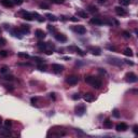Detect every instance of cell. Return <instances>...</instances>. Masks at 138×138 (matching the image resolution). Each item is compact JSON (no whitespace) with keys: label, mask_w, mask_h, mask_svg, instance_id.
Wrapping results in <instances>:
<instances>
[{"label":"cell","mask_w":138,"mask_h":138,"mask_svg":"<svg viewBox=\"0 0 138 138\" xmlns=\"http://www.w3.org/2000/svg\"><path fill=\"white\" fill-rule=\"evenodd\" d=\"M85 82H86V83H89V84H91L92 86L94 87V89H100V87H101V85H102L101 80L97 79V78H95V77H92V76L85 77Z\"/></svg>","instance_id":"6da1fadb"},{"label":"cell","mask_w":138,"mask_h":138,"mask_svg":"<svg viewBox=\"0 0 138 138\" xmlns=\"http://www.w3.org/2000/svg\"><path fill=\"white\" fill-rule=\"evenodd\" d=\"M125 80L129 83H135V82H137V76L134 72H127L125 74Z\"/></svg>","instance_id":"7a4b0ae2"},{"label":"cell","mask_w":138,"mask_h":138,"mask_svg":"<svg viewBox=\"0 0 138 138\" xmlns=\"http://www.w3.org/2000/svg\"><path fill=\"white\" fill-rule=\"evenodd\" d=\"M85 112H86V107H85V105H79V106L76 107V114L77 115L81 117Z\"/></svg>","instance_id":"3957f363"},{"label":"cell","mask_w":138,"mask_h":138,"mask_svg":"<svg viewBox=\"0 0 138 138\" xmlns=\"http://www.w3.org/2000/svg\"><path fill=\"white\" fill-rule=\"evenodd\" d=\"M66 82H67V84H69V85H76L78 82H79V78L77 76H69V77H67Z\"/></svg>","instance_id":"277c9868"},{"label":"cell","mask_w":138,"mask_h":138,"mask_svg":"<svg viewBox=\"0 0 138 138\" xmlns=\"http://www.w3.org/2000/svg\"><path fill=\"white\" fill-rule=\"evenodd\" d=\"M115 129L118 130V132H125V130L129 129V126H127L126 123H119V124L115 126Z\"/></svg>","instance_id":"5b68a950"},{"label":"cell","mask_w":138,"mask_h":138,"mask_svg":"<svg viewBox=\"0 0 138 138\" xmlns=\"http://www.w3.org/2000/svg\"><path fill=\"white\" fill-rule=\"evenodd\" d=\"M54 37L57 41H61V42H66L67 41V37L65 36L64 34H61V32H55Z\"/></svg>","instance_id":"8992f818"},{"label":"cell","mask_w":138,"mask_h":138,"mask_svg":"<svg viewBox=\"0 0 138 138\" xmlns=\"http://www.w3.org/2000/svg\"><path fill=\"white\" fill-rule=\"evenodd\" d=\"M89 51L91 52L93 55H96V56H99V55L101 54V50H100L99 47H97V46H90Z\"/></svg>","instance_id":"52a82bcc"},{"label":"cell","mask_w":138,"mask_h":138,"mask_svg":"<svg viewBox=\"0 0 138 138\" xmlns=\"http://www.w3.org/2000/svg\"><path fill=\"white\" fill-rule=\"evenodd\" d=\"M114 10H115V13L118 14V15H120V16H125L127 14V12H126V10L125 9H123L122 7H115L114 8Z\"/></svg>","instance_id":"ba28073f"},{"label":"cell","mask_w":138,"mask_h":138,"mask_svg":"<svg viewBox=\"0 0 138 138\" xmlns=\"http://www.w3.org/2000/svg\"><path fill=\"white\" fill-rule=\"evenodd\" d=\"M83 98H84L85 101L92 102V101H94V100H95V95L92 94V93H86V94H84Z\"/></svg>","instance_id":"9c48e42d"},{"label":"cell","mask_w":138,"mask_h":138,"mask_svg":"<svg viewBox=\"0 0 138 138\" xmlns=\"http://www.w3.org/2000/svg\"><path fill=\"white\" fill-rule=\"evenodd\" d=\"M52 69H53L54 72L59 74V72H62L63 70H64V66H62V65H59V64H53L52 65Z\"/></svg>","instance_id":"30bf717a"},{"label":"cell","mask_w":138,"mask_h":138,"mask_svg":"<svg viewBox=\"0 0 138 138\" xmlns=\"http://www.w3.org/2000/svg\"><path fill=\"white\" fill-rule=\"evenodd\" d=\"M35 35H36V37L38 39H44L46 36V34L44 32L43 30H41V29H37L36 31H35Z\"/></svg>","instance_id":"8fae6325"},{"label":"cell","mask_w":138,"mask_h":138,"mask_svg":"<svg viewBox=\"0 0 138 138\" xmlns=\"http://www.w3.org/2000/svg\"><path fill=\"white\" fill-rule=\"evenodd\" d=\"M19 30L23 35H26V34H29V31H30V26L29 25H22L21 27H19Z\"/></svg>","instance_id":"7c38bea8"},{"label":"cell","mask_w":138,"mask_h":138,"mask_svg":"<svg viewBox=\"0 0 138 138\" xmlns=\"http://www.w3.org/2000/svg\"><path fill=\"white\" fill-rule=\"evenodd\" d=\"M11 32H12V35H13L14 37H16V38H18V39H22V38H23V34L21 32L19 28H18V29H17V28H14Z\"/></svg>","instance_id":"4fadbf2b"},{"label":"cell","mask_w":138,"mask_h":138,"mask_svg":"<svg viewBox=\"0 0 138 138\" xmlns=\"http://www.w3.org/2000/svg\"><path fill=\"white\" fill-rule=\"evenodd\" d=\"M90 22H91V24H94V25H102V24H105L104 19H100V18H98V17H94V18H92Z\"/></svg>","instance_id":"5bb4252c"},{"label":"cell","mask_w":138,"mask_h":138,"mask_svg":"<svg viewBox=\"0 0 138 138\" xmlns=\"http://www.w3.org/2000/svg\"><path fill=\"white\" fill-rule=\"evenodd\" d=\"M22 14H23V18L26 21H34V16L29 12H22Z\"/></svg>","instance_id":"9a60e30c"},{"label":"cell","mask_w":138,"mask_h":138,"mask_svg":"<svg viewBox=\"0 0 138 138\" xmlns=\"http://www.w3.org/2000/svg\"><path fill=\"white\" fill-rule=\"evenodd\" d=\"M74 30H76L79 35H84L85 32H86V29H85V27L82 26V25H80V26H77L76 28H74Z\"/></svg>","instance_id":"2e32d148"},{"label":"cell","mask_w":138,"mask_h":138,"mask_svg":"<svg viewBox=\"0 0 138 138\" xmlns=\"http://www.w3.org/2000/svg\"><path fill=\"white\" fill-rule=\"evenodd\" d=\"M0 3H1L2 6L7 7V8H11V7L13 6V2H12L11 0H0Z\"/></svg>","instance_id":"e0dca14e"},{"label":"cell","mask_w":138,"mask_h":138,"mask_svg":"<svg viewBox=\"0 0 138 138\" xmlns=\"http://www.w3.org/2000/svg\"><path fill=\"white\" fill-rule=\"evenodd\" d=\"M69 49H70V50H74V51L76 52V53L79 54L80 56H84V55H85L84 52L82 51L81 49H79V47H77V46H69Z\"/></svg>","instance_id":"ac0fdd59"},{"label":"cell","mask_w":138,"mask_h":138,"mask_svg":"<svg viewBox=\"0 0 138 138\" xmlns=\"http://www.w3.org/2000/svg\"><path fill=\"white\" fill-rule=\"evenodd\" d=\"M65 134H66V133L65 132H62V130H59V132H56V133H54V132H51V130H50L49 133H47V136H65Z\"/></svg>","instance_id":"d6986e66"},{"label":"cell","mask_w":138,"mask_h":138,"mask_svg":"<svg viewBox=\"0 0 138 138\" xmlns=\"http://www.w3.org/2000/svg\"><path fill=\"white\" fill-rule=\"evenodd\" d=\"M123 54H124L125 56H127V57H132L133 55H134V53H133V51H132V49H129V47H126V49L123 51Z\"/></svg>","instance_id":"ffe728a7"},{"label":"cell","mask_w":138,"mask_h":138,"mask_svg":"<svg viewBox=\"0 0 138 138\" xmlns=\"http://www.w3.org/2000/svg\"><path fill=\"white\" fill-rule=\"evenodd\" d=\"M37 46H38V47L40 50H44V51H46V46H47V42H42V41H40V42H38V44H37Z\"/></svg>","instance_id":"44dd1931"},{"label":"cell","mask_w":138,"mask_h":138,"mask_svg":"<svg viewBox=\"0 0 138 138\" xmlns=\"http://www.w3.org/2000/svg\"><path fill=\"white\" fill-rule=\"evenodd\" d=\"M112 126H113V123L110 120H106L104 122V127H106V129H112Z\"/></svg>","instance_id":"7402d4cb"},{"label":"cell","mask_w":138,"mask_h":138,"mask_svg":"<svg viewBox=\"0 0 138 138\" xmlns=\"http://www.w3.org/2000/svg\"><path fill=\"white\" fill-rule=\"evenodd\" d=\"M10 134H11V133H10V130L8 129V127L0 130V135H2V136H9Z\"/></svg>","instance_id":"603a6c76"},{"label":"cell","mask_w":138,"mask_h":138,"mask_svg":"<svg viewBox=\"0 0 138 138\" xmlns=\"http://www.w3.org/2000/svg\"><path fill=\"white\" fill-rule=\"evenodd\" d=\"M77 14H78V16L82 17V18H86V17H87V13L85 11H78Z\"/></svg>","instance_id":"cb8c5ba5"},{"label":"cell","mask_w":138,"mask_h":138,"mask_svg":"<svg viewBox=\"0 0 138 138\" xmlns=\"http://www.w3.org/2000/svg\"><path fill=\"white\" fill-rule=\"evenodd\" d=\"M46 17H47V19H49V21H52V22H56L57 19V17L56 16H54V15H52V14H46Z\"/></svg>","instance_id":"d4e9b609"},{"label":"cell","mask_w":138,"mask_h":138,"mask_svg":"<svg viewBox=\"0 0 138 138\" xmlns=\"http://www.w3.org/2000/svg\"><path fill=\"white\" fill-rule=\"evenodd\" d=\"M17 56L21 57V58H25V59L29 58V55L27 54V53H24V52H19V53L17 54Z\"/></svg>","instance_id":"484cf974"},{"label":"cell","mask_w":138,"mask_h":138,"mask_svg":"<svg viewBox=\"0 0 138 138\" xmlns=\"http://www.w3.org/2000/svg\"><path fill=\"white\" fill-rule=\"evenodd\" d=\"M119 2H120V4H121V6L126 7V6H129V4L130 0H119Z\"/></svg>","instance_id":"4316f807"},{"label":"cell","mask_w":138,"mask_h":138,"mask_svg":"<svg viewBox=\"0 0 138 138\" xmlns=\"http://www.w3.org/2000/svg\"><path fill=\"white\" fill-rule=\"evenodd\" d=\"M34 61L36 62V63H38V64H43L44 59H43V58H41V57H37V56H35V57H34Z\"/></svg>","instance_id":"83f0119b"},{"label":"cell","mask_w":138,"mask_h":138,"mask_svg":"<svg viewBox=\"0 0 138 138\" xmlns=\"http://www.w3.org/2000/svg\"><path fill=\"white\" fill-rule=\"evenodd\" d=\"M12 2H13V4H17V6H21V4L24 3L25 0H11Z\"/></svg>","instance_id":"f1b7e54d"},{"label":"cell","mask_w":138,"mask_h":138,"mask_svg":"<svg viewBox=\"0 0 138 138\" xmlns=\"http://www.w3.org/2000/svg\"><path fill=\"white\" fill-rule=\"evenodd\" d=\"M89 11L92 12V13H94V12H97V11H98V9H97L95 6H90V7H89Z\"/></svg>","instance_id":"f546056e"},{"label":"cell","mask_w":138,"mask_h":138,"mask_svg":"<svg viewBox=\"0 0 138 138\" xmlns=\"http://www.w3.org/2000/svg\"><path fill=\"white\" fill-rule=\"evenodd\" d=\"M4 126L6 127H11L12 126V121L11 120H6V121H4Z\"/></svg>","instance_id":"4dcf8cb0"},{"label":"cell","mask_w":138,"mask_h":138,"mask_svg":"<svg viewBox=\"0 0 138 138\" xmlns=\"http://www.w3.org/2000/svg\"><path fill=\"white\" fill-rule=\"evenodd\" d=\"M52 3H55V4H61V3H64L65 0H50Z\"/></svg>","instance_id":"1f68e13d"},{"label":"cell","mask_w":138,"mask_h":138,"mask_svg":"<svg viewBox=\"0 0 138 138\" xmlns=\"http://www.w3.org/2000/svg\"><path fill=\"white\" fill-rule=\"evenodd\" d=\"M112 114H113L114 118H120V112H119V110H118V109H113Z\"/></svg>","instance_id":"d6a6232c"},{"label":"cell","mask_w":138,"mask_h":138,"mask_svg":"<svg viewBox=\"0 0 138 138\" xmlns=\"http://www.w3.org/2000/svg\"><path fill=\"white\" fill-rule=\"evenodd\" d=\"M38 68L41 70V71H46V65H43V64H39L38 65Z\"/></svg>","instance_id":"836d02e7"},{"label":"cell","mask_w":138,"mask_h":138,"mask_svg":"<svg viewBox=\"0 0 138 138\" xmlns=\"http://www.w3.org/2000/svg\"><path fill=\"white\" fill-rule=\"evenodd\" d=\"M9 71V68L7 66H4V67H2L1 69H0V72H1V74H7V72Z\"/></svg>","instance_id":"e575fe53"},{"label":"cell","mask_w":138,"mask_h":138,"mask_svg":"<svg viewBox=\"0 0 138 138\" xmlns=\"http://www.w3.org/2000/svg\"><path fill=\"white\" fill-rule=\"evenodd\" d=\"M8 51H0V56L1 57H7L8 56Z\"/></svg>","instance_id":"d590c367"},{"label":"cell","mask_w":138,"mask_h":138,"mask_svg":"<svg viewBox=\"0 0 138 138\" xmlns=\"http://www.w3.org/2000/svg\"><path fill=\"white\" fill-rule=\"evenodd\" d=\"M47 29H49L50 31H53V32H56V29H55V27L53 26V25H49L47 26Z\"/></svg>","instance_id":"8d00e7d4"},{"label":"cell","mask_w":138,"mask_h":138,"mask_svg":"<svg viewBox=\"0 0 138 138\" xmlns=\"http://www.w3.org/2000/svg\"><path fill=\"white\" fill-rule=\"evenodd\" d=\"M123 36H124L125 38H130L132 35H130V32H129V31H123Z\"/></svg>","instance_id":"74e56055"},{"label":"cell","mask_w":138,"mask_h":138,"mask_svg":"<svg viewBox=\"0 0 138 138\" xmlns=\"http://www.w3.org/2000/svg\"><path fill=\"white\" fill-rule=\"evenodd\" d=\"M6 43H7L6 39H3V38H0V46H6Z\"/></svg>","instance_id":"f35d334b"},{"label":"cell","mask_w":138,"mask_h":138,"mask_svg":"<svg viewBox=\"0 0 138 138\" xmlns=\"http://www.w3.org/2000/svg\"><path fill=\"white\" fill-rule=\"evenodd\" d=\"M18 66H31L30 63H17Z\"/></svg>","instance_id":"ab89813d"},{"label":"cell","mask_w":138,"mask_h":138,"mask_svg":"<svg viewBox=\"0 0 138 138\" xmlns=\"http://www.w3.org/2000/svg\"><path fill=\"white\" fill-rule=\"evenodd\" d=\"M40 8H42V9H49V6H47L46 3H41V4H40Z\"/></svg>","instance_id":"60d3db41"},{"label":"cell","mask_w":138,"mask_h":138,"mask_svg":"<svg viewBox=\"0 0 138 138\" xmlns=\"http://www.w3.org/2000/svg\"><path fill=\"white\" fill-rule=\"evenodd\" d=\"M133 132H134L135 134H138V125H135V126L133 127Z\"/></svg>","instance_id":"b9f144b4"},{"label":"cell","mask_w":138,"mask_h":138,"mask_svg":"<svg viewBox=\"0 0 138 138\" xmlns=\"http://www.w3.org/2000/svg\"><path fill=\"white\" fill-rule=\"evenodd\" d=\"M79 98H80L79 94H74V96H72V99H74V100H77V99H79Z\"/></svg>","instance_id":"7bdbcfd3"},{"label":"cell","mask_w":138,"mask_h":138,"mask_svg":"<svg viewBox=\"0 0 138 138\" xmlns=\"http://www.w3.org/2000/svg\"><path fill=\"white\" fill-rule=\"evenodd\" d=\"M4 79L10 80V81H11V80H13V77H12V76H4Z\"/></svg>","instance_id":"ee69618b"},{"label":"cell","mask_w":138,"mask_h":138,"mask_svg":"<svg viewBox=\"0 0 138 138\" xmlns=\"http://www.w3.org/2000/svg\"><path fill=\"white\" fill-rule=\"evenodd\" d=\"M69 19H70V21H72V22H78V18H77V17H74V16L69 17Z\"/></svg>","instance_id":"f6af8a7d"},{"label":"cell","mask_w":138,"mask_h":138,"mask_svg":"<svg viewBox=\"0 0 138 138\" xmlns=\"http://www.w3.org/2000/svg\"><path fill=\"white\" fill-rule=\"evenodd\" d=\"M98 3H100V4L106 3V0H98Z\"/></svg>","instance_id":"bcb514c9"},{"label":"cell","mask_w":138,"mask_h":138,"mask_svg":"<svg viewBox=\"0 0 138 138\" xmlns=\"http://www.w3.org/2000/svg\"><path fill=\"white\" fill-rule=\"evenodd\" d=\"M125 63H126V64H129V65H130V66H134V63H132V62H129V61H126Z\"/></svg>","instance_id":"7dc6e473"},{"label":"cell","mask_w":138,"mask_h":138,"mask_svg":"<svg viewBox=\"0 0 138 138\" xmlns=\"http://www.w3.org/2000/svg\"><path fill=\"white\" fill-rule=\"evenodd\" d=\"M50 97H51V98H53V99H55V94H54V93H53V94L51 93V94H50Z\"/></svg>","instance_id":"c3c4849f"},{"label":"cell","mask_w":138,"mask_h":138,"mask_svg":"<svg viewBox=\"0 0 138 138\" xmlns=\"http://www.w3.org/2000/svg\"><path fill=\"white\" fill-rule=\"evenodd\" d=\"M6 87H7V89H10V90H13V87H12V85H6Z\"/></svg>","instance_id":"681fc988"},{"label":"cell","mask_w":138,"mask_h":138,"mask_svg":"<svg viewBox=\"0 0 138 138\" xmlns=\"http://www.w3.org/2000/svg\"><path fill=\"white\" fill-rule=\"evenodd\" d=\"M1 123H2V120H1V118H0V125H1Z\"/></svg>","instance_id":"f907efd6"},{"label":"cell","mask_w":138,"mask_h":138,"mask_svg":"<svg viewBox=\"0 0 138 138\" xmlns=\"http://www.w3.org/2000/svg\"><path fill=\"white\" fill-rule=\"evenodd\" d=\"M0 34H1V28H0Z\"/></svg>","instance_id":"816d5d0a"}]
</instances>
